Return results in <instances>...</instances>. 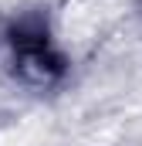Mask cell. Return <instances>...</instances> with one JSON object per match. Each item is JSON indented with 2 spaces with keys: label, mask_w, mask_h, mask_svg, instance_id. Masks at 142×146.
Returning a JSON list of instances; mask_svg holds the SVG:
<instances>
[{
  "label": "cell",
  "mask_w": 142,
  "mask_h": 146,
  "mask_svg": "<svg viewBox=\"0 0 142 146\" xmlns=\"http://www.w3.org/2000/svg\"><path fill=\"white\" fill-rule=\"evenodd\" d=\"M10 44H14V58H17V72L31 82H51L64 72V58L51 48L47 31L44 27H31L20 24L10 31Z\"/></svg>",
  "instance_id": "6da1fadb"
}]
</instances>
